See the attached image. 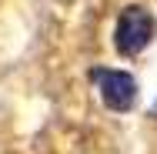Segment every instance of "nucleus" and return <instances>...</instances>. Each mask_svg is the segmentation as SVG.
<instances>
[{"mask_svg": "<svg viewBox=\"0 0 157 154\" xmlns=\"http://www.w3.org/2000/svg\"><path fill=\"white\" fill-rule=\"evenodd\" d=\"M90 81L100 91V101L110 111H130L137 104V81L127 70H110V67H97L90 74Z\"/></svg>", "mask_w": 157, "mask_h": 154, "instance_id": "obj_2", "label": "nucleus"}, {"mask_svg": "<svg viewBox=\"0 0 157 154\" xmlns=\"http://www.w3.org/2000/svg\"><path fill=\"white\" fill-rule=\"evenodd\" d=\"M151 40H154V17L144 7H124L117 17V27H114V47L127 57H134Z\"/></svg>", "mask_w": 157, "mask_h": 154, "instance_id": "obj_1", "label": "nucleus"}]
</instances>
